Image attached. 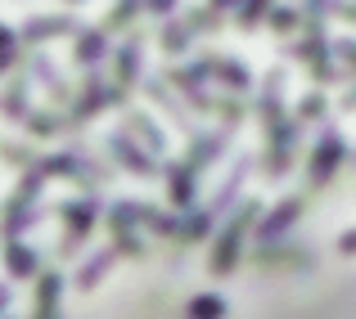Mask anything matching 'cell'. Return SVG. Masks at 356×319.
Masks as SVG:
<instances>
[{
    "mask_svg": "<svg viewBox=\"0 0 356 319\" xmlns=\"http://www.w3.org/2000/svg\"><path fill=\"white\" fill-rule=\"evenodd\" d=\"M257 212H261V202L252 198V202H243V207L226 221V230L217 234V243H212V252H208V270H212V275H230V270L239 266L243 239H248V230L257 225Z\"/></svg>",
    "mask_w": 356,
    "mask_h": 319,
    "instance_id": "cell-1",
    "label": "cell"
},
{
    "mask_svg": "<svg viewBox=\"0 0 356 319\" xmlns=\"http://www.w3.org/2000/svg\"><path fill=\"white\" fill-rule=\"evenodd\" d=\"M122 104H127V90H122L118 81H104L99 72H90L86 86H81V95H72V104L63 112H68L72 126H86V121L99 117L104 108H122Z\"/></svg>",
    "mask_w": 356,
    "mask_h": 319,
    "instance_id": "cell-2",
    "label": "cell"
},
{
    "mask_svg": "<svg viewBox=\"0 0 356 319\" xmlns=\"http://www.w3.org/2000/svg\"><path fill=\"white\" fill-rule=\"evenodd\" d=\"M145 212H149V202H136V198H118L108 207V234H113V248L122 257H145V239H140Z\"/></svg>",
    "mask_w": 356,
    "mask_h": 319,
    "instance_id": "cell-3",
    "label": "cell"
},
{
    "mask_svg": "<svg viewBox=\"0 0 356 319\" xmlns=\"http://www.w3.org/2000/svg\"><path fill=\"white\" fill-rule=\"evenodd\" d=\"M343 157H348V139H343V130L325 126V135L316 139V148H312V162H307V180H312V189H325V184L339 175Z\"/></svg>",
    "mask_w": 356,
    "mask_h": 319,
    "instance_id": "cell-4",
    "label": "cell"
},
{
    "mask_svg": "<svg viewBox=\"0 0 356 319\" xmlns=\"http://www.w3.org/2000/svg\"><path fill=\"white\" fill-rule=\"evenodd\" d=\"M298 121L289 117H275V121H266V175L270 180H284V171H289V162H293V153H298Z\"/></svg>",
    "mask_w": 356,
    "mask_h": 319,
    "instance_id": "cell-5",
    "label": "cell"
},
{
    "mask_svg": "<svg viewBox=\"0 0 356 319\" xmlns=\"http://www.w3.org/2000/svg\"><path fill=\"white\" fill-rule=\"evenodd\" d=\"M63 216V243H59V252L63 257H72V252L86 243V234L95 230V221H99V198L95 193H86V198H72V202H63L59 207Z\"/></svg>",
    "mask_w": 356,
    "mask_h": 319,
    "instance_id": "cell-6",
    "label": "cell"
},
{
    "mask_svg": "<svg viewBox=\"0 0 356 319\" xmlns=\"http://www.w3.org/2000/svg\"><path fill=\"white\" fill-rule=\"evenodd\" d=\"M108 157H113L118 166H127L131 175H140V180H154V175L163 171V166H158V153H149V148L140 144L127 126L108 135Z\"/></svg>",
    "mask_w": 356,
    "mask_h": 319,
    "instance_id": "cell-7",
    "label": "cell"
},
{
    "mask_svg": "<svg viewBox=\"0 0 356 319\" xmlns=\"http://www.w3.org/2000/svg\"><path fill=\"white\" fill-rule=\"evenodd\" d=\"M167 81H172L176 90H181L185 99H190L199 112H217L221 108V99H212L208 95V81H212V72L203 68V59L199 63H176V68H167Z\"/></svg>",
    "mask_w": 356,
    "mask_h": 319,
    "instance_id": "cell-8",
    "label": "cell"
},
{
    "mask_svg": "<svg viewBox=\"0 0 356 319\" xmlns=\"http://www.w3.org/2000/svg\"><path fill=\"white\" fill-rule=\"evenodd\" d=\"M194 193H199V166L190 157L181 162H167V202L176 212H190L194 207Z\"/></svg>",
    "mask_w": 356,
    "mask_h": 319,
    "instance_id": "cell-9",
    "label": "cell"
},
{
    "mask_svg": "<svg viewBox=\"0 0 356 319\" xmlns=\"http://www.w3.org/2000/svg\"><path fill=\"white\" fill-rule=\"evenodd\" d=\"M298 216H302V198H298V193L280 198L275 207H270V216H261V221H257V243H261V248H266V243H280V234L293 230Z\"/></svg>",
    "mask_w": 356,
    "mask_h": 319,
    "instance_id": "cell-10",
    "label": "cell"
},
{
    "mask_svg": "<svg viewBox=\"0 0 356 319\" xmlns=\"http://www.w3.org/2000/svg\"><path fill=\"white\" fill-rule=\"evenodd\" d=\"M108 27H81L77 36H72V59H77V68L86 72H99V63L108 59Z\"/></svg>",
    "mask_w": 356,
    "mask_h": 319,
    "instance_id": "cell-11",
    "label": "cell"
},
{
    "mask_svg": "<svg viewBox=\"0 0 356 319\" xmlns=\"http://www.w3.org/2000/svg\"><path fill=\"white\" fill-rule=\"evenodd\" d=\"M199 59H203V68L212 72V81H217V86H226L230 95H243V90L252 86V72L243 68L235 54H199Z\"/></svg>",
    "mask_w": 356,
    "mask_h": 319,
    "instance_id": "cell-12",
    "label": "cell"
},
{
    "mask_svg": "<svg viewBox=\"0 0 356 319\" xmlns=\"http://www.w3.org/2000/svg\"><path fill=\"white\" fill-rule=\"evenodd\" d=\"M18 32H23L27 45H45V41H54V36H77L81 23L72 14H41V18H27Z\"/></svg>",
    "mask_w": 356,
    "mask_h": 319,
    "instance_id": "cell-13",
    "label": "cell"
},
{
    "mask_svg": "<svg viewBox=\"0 0 356 319\" xmlns=\"http://www.w3.org/2000/svg\"><path fill=\"white\" fill-rule=\"evenodd\" d=\"M59 297H63V275L59 270H41L36 275V293H32V319H63Z\"/></svg>",
    "mask_w": 356,
    "mask_h": 319,
    "instance_id": "cell-14",
    "label": "cell"
},
{
    "mask_svg": "<svg viewBox=\"0 0 356 319\" xmlns=\"http://www.w3.org/2000/svg\"><path fill=\"white\" fill-rule=\"evenodd\" d=\"M140 77H145V41L131 36V41H122V50L113 54V81L122 90H131Z\"/></svg>",
    "mask_w": 356,
    "mask_h": 319,
    "instance_id": "cell-15",
    "label": "cell"
},
{
    "mask_svg": "<svg viewBox=\"0 0 356 319\" xmlns=\"http://www.w3.org/2000/svg\"><path fill=\"white\" fill-rule=\"evenodd\" d=\"M230 130L235 126H221V130H194V139H190V162L199 166V171H208L212 162H217L221 153H226V144H230Z\"/></svg>",
    "mask_w": 356,
    "mask_h": 319,
    "instance_id": "cell-16",
    "label": "cell"
},
{
    "mask_svg": "<svg viewBox=\"0 0 356 319\" xmlns=\"http://www.w3.org/2000/svg\"><path fill=\"white\" fill-rule=\"evenodd\" d=\"M5 270H9L14 284L36 279V275H41V252H36L32 243H23V239H5Z\"/></svg>",
    "mask_w": 356,
    "mask_h": 319,
    "instance_id": "cell-17",
    "label": "cell"
},
{
    "mask_svg": "<svg viewBox=\"0 0 356 319\" xmlns=\"http://www.w3.org/2000/svg\"><path fill=\"white\" fill-rule=\"evenodd\" d=\"M122 126L131 130V135L140 139V144L149 148V153H158V157H167V130L158 126L154 117H149V112H140V108H131L127 112V121H122Z\"/></svg>",
    "mask_w": 356,
    "mask_h": 319,
    "instance_id": "cell-18",
    "label": "cell"
},
{
    "mask_svg": "<svg viewBox=\"0 0 356 319\" xmlns=\"http://www.w3.org/2000/svg\"><path fill=\"white\" fill-rule=\"evenodd\" d=\"M248 171H252V157H239V162H235V171H230L226 180H221V189H217V193L208 198V212L217 216V221H221V216L230 212V202L239 198V189H243V175H248Z\"/></svg>",
    "mask_w": 356,
    "mask_h": 319,
    "instance_id": "cell-19",
    "label": "cell"
},
{
    "mask_svg": "<svg viewBox=\"0 0 356 319\" xmlns=\"http://www.w3.org/2000/svg\"><path fill=\"white\" fill-rule=\"evenodd\" d=\"M167 86H172V81H167V77H145V90H149V95L158 99V104H163V112H167V117H172V121H176V126H181V130H194L190 112L181 108V99H176V95H172V90H167Z\"/></svg>",
    "mask_w": 356,
    "mask_h": 319,
    "instance_id": "cell-20",
    "label": "cell"
},
{
    "mask_svg": "<svg viewBox=\"0 0 356 319\" xmlns=\"http://www.w3.org/2000/svg\"><path fill=\"white\" fill-rule=\"evenodd\" d=\"M23 126H27V135H32V139H54V135H63V130H68L72 121H68V112H45V108H32Z\"/></svg>",
    "mask_w": 356,
    "mask_h": 319,
    "instance_id": "cell-21",
    "label": "cell"
},
{
    "mask_svg": "<svg viewBox=\"0 0 356 319\" xmlns=\"http://www.w3.org/2000/svg\"><path fill=\"white\" fill-rule=\"evenodd\" d=\"M118 257H122L118 248H99L90 261H81V270H77V288H81V293H90V288H95L99 279L113 270V261H118Z\"/></svg>",
    "mask_w": 356,
    "mask_h": 319,
    "instance_id": "cell-22",
    "label": "cell"
},
{
    "mask_svg": "<svg viewBox=\"0 0 356 319\" xmlns=\"http://www.w3.org/2000/svg\"><path fill=\"white\" fill-rule=\"evenodd\" d=\"M194 36H199V32H194L190 18H167V23H163V36H158V41H163V54H172V59H176V54L190 50Z\"/></svg>",
    "mask_w": 356,
    "mask_h": 319,
    "instance_id": "cell-23",
    "label": "cell"
},
{
    "mask_svg": "<svg viewBox=\"0 0 356 319\" xmlns=\"http://www.w3.org/2000/svg\"><path fill=\"white\" fill-rule=\"evenodd\" d=\"M32 77L41 81L45 90L54 95V104H72V95H68V86L59 81V72H54V63L45 59V54H32Z\"/></svg>",
    "mask_w": 356,
    "mask_h": 319,
    "instance_id": "cell-24",
    "label": "cell"
},
{
    "mask_svg": "<svg viewBox=\"0 0 356 319\" xmlns=\"http://www.w3.org/2000/svg\"><path fill=\"white\" fill-rule=\"evenodd\" d=\"M226 297H217V293H199V297H190V306H185V319H226Z\"/></svg>",
    "mask_w": 356,
    "mask_h": 319,
    "instance_id": "cell-25",
    "label": "cell"
},
{
    "mask_svg": "<svg viewBox=\"0 0 356 319\" xmlns=\"http://www.w3.org/2000/svg\"><path fill=\"white\" fill-rule=\"evenodd\" d=\"M27 112H32L27 108V81L14 72V77H9V90H5V117L9 121H27Z\"/></svg>",
    "mask_w": 356,
    "mask_h": 319,
    "instance_id": "cell-26",
    "label": "cell"
},
{
    "mask_svg": "<svg viewBox=\"0 0 356 319\" xmlns=\"http://www.w3.org/2000/svg\"><path fill=\"white\" fill-rule=\"evenodd\" d=\"M270 14H275V0H239V9H235V18H239L243 32L261 27V18H270Z\"/></svg>",
    "mask_w": 356,
    "mask_h": 319,
    "instance_id": "cell-27",
    "label": "cell"
},
{
    "mask_svg": "<svg viewBox=\"0 0 356 319\" xmlns=\"http://www.w3.org/2000/svg\"><path fill=\"white\" fill-rule=\"evenodd\" d=\"M136 14H145V0H118V5L104 14V27L108 32H122V27H131Z\"/></svg>",
    "mask_w": 356,
    "mask_h": 319,
    "instance_id": "cell-28",
    "label": "cell"
},
{
    "mask_svg": "<svg viewBox=\"0 0 356 319\" xmlns=\"http://www.w3.org/2000/svg\"><path fill=\"white\" fill-rule=\"evenodd\" d=\"M321 117H325V95L312 90V95L302 99V108H298V121H321Z\"/></svg>",
    "mask_w": 356,
    "mask_h": 319,
    "instance_id": "cell-29",
    "label": "cell"
},
{
    "mask_svg": "<svg viewBox=\"0 0 356 319\" xmlns=\"http://www.w3.org/2000/svg\"><path fill=\"white\" fill-rule=\"evenodd\" d=\"M298 23H302V14H298V9H275V14H270V27H275L280 36H289Z\"/></svg>",
    "mask_w": 356,
    "mask_h": 319,
    "instance_id": "cell-30",
    "label": "cell"
},
{
    "mask_svg": "<svg viewBox=\"0 0 356 319\" xmlns=\"http://www.w3.org/2000/svg\"><path fill=\"white\" fill-rule=\"evenodd\" d=\"M334 50H339L343 68H348V72H356V36H343V41H334Z\"/></svg>",
    "mask_w": 356,
    "mask_h": 319,
    "instance_id": "cell-31",
    "label": "cell"
},
{
    "mask_svg": "<svg viewBox=\"0 0 356 319\" xmlns=\"http://www.w3.org/2000/svg\"><path fill=\"white\" fill-rule=\"evenodd\" d=\"M176 5H181V0H145V14H154V18H172V14H176Z\"/></svg>",
    "mask_w": 356,
    "mask_h": 319,
    "instance_id": "cell-32",
    "label": "cell"
},
{
    "mask_svg": "<svg viewBox=\"0 0 356 319\" xmlns=\"http://www.w3.org/2000/svg\"><path fill=\"white\" fill-rule=\"evenodd\" d=\"M339 252H348V257H356V230H343V239H339Z\"/></svg>",
    "mask_w": 356,
    "mask_h": 319,
    "instance_id": "cell-33",
    "label": "cell"
},
{
    "mask_svg": "<svg viewBox=\"0 0 356 319\" xmlns=\"http://www.w3.org/2000/svg\"><path fill=\"white\" fill-rule=\"evenodd\" d=\"M212 9H221V14H226V9H239V0H208Z\"/></svg>",
    "mask_w": 356,
    "mask_h": 319,
    "instance_id": "cell-34",
    "label": "cell"
},
{
    "mask_svg": "<svg viewBox=\"0 0 356 319\" xmlns=\"http://www.w3.org/2000/svg\"><path fill=\"white\" fill-rule=\"evenodd\" d=\"M343 14H348V18H356V5H343Z\"/></svg>",
    "mask_w": 356,
    "mask_h": 319,
    "instance_id": "cell-35",
    "label": "cell"
},
{
    "mask_svg": "<svg viewBox=\"0 0 356 319\" xmlns=\"http://www.w3.org/2000/svg\"><path fill=\"white\" fill-rule=\"evenodd\" d=\"M348 108H356V90H352V95H348Z\"/></svg>",
    "mask_w": 356,
    "mask_h": 319,
    "instance_id": "cell-36",
    "label": "cell"
},
{
    "mask_svg": "<svg viewBox=\"0 0 356 319\" xmlns=\"http://www.w3.org/2000/svg\"><path fill=\"white\" fill-rule=\"evenodd\" d=\"M68 5H81V0H68Z\"/></svg>",
    "mask_w": 356,
    "mask_h": 319,
    "instance_id": "cell-37",
    "label": "cell"
},
{
    "mask_svg": "<svg viewBox=\"0 0 356 319\" xmlns=\"http://www.w3.org/2000/svg\"><path fill=\"white\" fill-rule=\"evenodd\" d=\"M9 319H14V315H9Z\"/></svg>",
    "mask_w": 356,
    "mask_h": 319,
    "instance_id": "cell-38",
    "label": "cell"
}]
</instances>
